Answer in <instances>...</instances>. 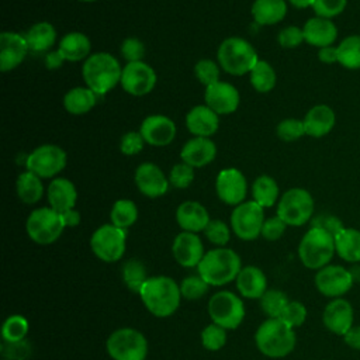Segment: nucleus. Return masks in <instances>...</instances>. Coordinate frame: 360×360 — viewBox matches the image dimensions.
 Listing matches in <instances>:
<instances>
[{
    "mask_svg": "<svg viewBox=\"0 0 360 360\" xmlns=\"http://www.w3.org/2000/svg\"><path fill=\"white\" fill-rule=\"evenodd\" d=\"M145 308L158 318L173 315L180 307V285L167 276L149 277L139 291Z\"/></svg>",
    "mask_w": 360,
    "mask_h": 360,
    "instance_id": "1",
    "label": "nucleus"
},
{
    "mask_svg": "<svg viewBox=\"0 0 360 360\" xmlns=\"http://www.w3.org/2000/svg\"><path fill=\"white\" fill-rule=\"evenodd\" d=\"M122 66L118 59L108 52H94L84 62L82 76L86 87L97 96H104L121 82Z\"/></svg>",
    "mask_w": 360,
    "mask_h": 360,
    "instance_id": "2",
    "label": "nucleus"
},
{
    "mask_svg": "<svg viewBox=\"0 0 360 360\" xmlns=\"http://www.w3.org/2000/svg\"><path fill=\"white\" fill-rule=\"evenodd\" d=\"M242 269L239 255L229 248H215L208 250L200 264L198 274L208 285L221 287L236 280Z\"/></svg>",
    "mask_w": 360,
    "mask_h": 360,
    "instance_id": "3",
    "label": "nucleus"
},
{
    "mask_svg": "<svg viewBox=\"0 0 360 360\" xmlns=\"http://www.w3.org/2000/svg\"><path fill=\"white\" fill-rule=\"evenodd\" d=\"M255 343L259 352L271 359L290 354L297 343L295 332L280 318H269L255 333Z\"/></svg>",
    "mask_w": 360,
    "mask_h": 360,
    "instance_id": "4",
    "label": "nucleus"
},
{
    "mask_svg": "<svg viewBox=\"0 0 360 360\" xmlns=\"http://www.w3.org/2000/svg\"><path fill=\"white\" fill-rule=\"evenodd\" d=\"M217 59L226 73L232 76H243L252 70L259 60L253 45L242 37L225 38L217 51Z\"/></svg>",
    "mask_w": 360,
    "mask_h": 360,
    "instance_id": "5",
    "label": "nucleus"
},
{
    "mask_svg": "<svg viewBox=\"0 0 360 360\" xmlns=\"http://www.w3.org/2000/svg\"><path fill=\"white\" fill-rule=\"evenodd\" d=\"M335 253V238L326 231L314 226L305 232L298 245V257L311 270L328 266Z\"/></svg>",
    "mask_w": 360,
    "mask_h": 360,
    "instance_id": "6",
    "label": "nucleus"
},
{
    "mask_svg": "<svg viewBox=\"0 0 360 360\" xmlns=\"http://www.w3.org/2000/svg\"><path fill=\"white\" fill-rule=\"evenodd\" d=\"M105 349L114 360H146L148 340L134 328H120L107 338Z\"/></svg>",
    "mask_w": 360,
    "mask_h": 360,
    "instance_id": "7",
    "label": "nucleus"
},
{
    "mask_svg": "<svg viewBox=\"0 0 360 360\" xmlns=\"http://www.w3.org/2000/svg\"><path fill=\"white\" fill-rule=\"evenodd\" d=\"M60 212L51 207H39L31 211L27 218L25 229L31 240L38 245H51L59 239L65 229Z\"/></svg>",
    "mask_w": 360,
    "mask_h": 360,
    "instance_id": "8",
    "label": "nucleus"
},
{
    "mask_svg": "<svg viewBox=\"0 0 360 360\" xmlns=\"http://www.w3.org/2000/svg\"><path fill=\"white\" fill-rule=\"evenodd\" d=\"M314 214V198L305 188L287 190L278 200L277 215L290 226L307 224Z\"/></svg>",
    "mask_w": 360,
    "mask_h": 360,
    "instance_id": "9",
    "label": "nucleus"
},
{
    "mask_svg": "<svg viewBox=\"0 0 360 360\" xmlns=\"http://www.w3.org/2000/svg\"><path fill=\"white\" fill-rule=\"evenodd\" d=\"M91 252L105 263L118 262L127 248V229H121L112 224L98 226L90 238Z\"/></svg>",
    "mask_w": 360,
    "mask_h": 360,
    "instance_id": "10",
    "label": "nucleus"
},
{
    "mask_svg": "<svg viewBox=\"0 0 360 360\" xmlns=\"http://www.w3.org/2000/svg\"><path fill=\"white\" fill-rule=\"evenodd\" d=\"M208 315L212 323L224 329H236L245 318L242 300L231 291H218L208 301Z\"/></svg>",
    "mask_w": 360,
    "mask_h": 360,
    "instance_id": "11",
    "label": "nucleus"
},
{
    "mask_svg": "<svg viewBox=\"0 0 360 360\" xmlns=\"http://www.w3.org/2000/svg\"><path fill=\"white\" fill-rule=\"evenodd\" d=\"M66 162V152L60 146L45 143L28 153L25 167L41 179H52L65 169Z\"/></svg>",
    "mask_w": 360,
    "mask_h": 360,
    "instance_id": "12",
    "label": "nucleus"
},
{
    "mask_svg": "<svg viewBox=\"0 0 360 360\" xmlns=\"http://www.w3.org/2000/svg\"><path fill=\"white\" fill-rule=\"evenodd\" d=\"M264 208L253 200L236 205L231 214V228L242 240H255L262 233Z\"/></svg>",
    "mask_w": 360,
    "mask_h": 360,
    "instance_id": "13",
    "label": "nucleus"
},
{
    "mask_svg": "<svg viewBox=\"0 0 360 360\" xmlns=\"http://www.w3.org/2000/svg\"><path fill=\"white\" fill-rule=\"evenodd\" d=\"M158 76L155 69L143 60L128 62L122 66L121 87L131 96L141 97L150 93L156 84Z\"/></svg>",
    "mask_w": 360,
    "mask_h": 360,
    "instance_id": "14",
    "label": "nucleus"
},
{
    "mask_svg": "<svg viewBox=\"0 0 360 360\" xmlns=\"http://www.w3.org/2000/svg\"><path fill=\"white\" fill-rule=\"evenodd\" d=\"M314 281L316 290L329 298H342L354 284L350 271L339 264H328L319 269Z\"/></svg>",
    "mask_w": 360,
    "mask_h": 360,
    "instance_id": "15",
    "label": "nucleus"
},
{
    "mask_svg": "<svg viewBox=\"0 0 360 360\" xmlns=\"http://www.w3.org/2000/svg\"><path fill=\"white\" fill-rule=\"evenodd\" d=\"M215 191L218 198L228 205H239L248 194V181L245 174L233 167L224 169L215 179Z\"/></svg>",
    "mask_w": 360,
    "mask_h": 360,
    "instance_id": "16",
    "label": "nucleus"
},
{
    "mask_svg": "<svg viewBox=\"0 0 360 360\" xmlns=\"http://www.w3.org/2000/svg\"><path fill=\"white\" fill-rule=\"evenodd\" d=\"M135 186L141 194L149 198H158L167 193L169 177L153 162H143L135 169Z\"/></svg>",
    "mask_w": 360,
    "mask_h": 360,
    "instance_id": "17",
    "label": "nucleus"
},
{
    "mask_svg": "<svg viewBox=\"0 0 360 360\" xmlns=\"http://www.w3.org/2000/svg\"><path fill=\"white\" fill-rule=\"evenodd\" d=\"M204 101L211 110H214L218 115L232 114L238 110L240 96L238 89L228 82H217L205 87Z\"/></svg>",
    "mask_w": 360,
    "mask_h": 360,
    "instance_id": "18",
    "label": "nucleus"
},
{
    "mask_svg": "<svg viewBox=\"0 0 360 360\" xmlns=\"http://www.w3.org/2000/svg\"><path fill=\"white\" fill-rule=\"evenodd\" d=\"M139 132L148 145L166 146L172 143L176 136V124L167 115L152 114L143 118Z\"/></svg>",
    "mask_w": 360,
    "mask_h": 360,
    "instance_id": "19",
    "label": "nucleus"
},
{
    "mask_svg": "<svg viewBox=\"0 0 360 360\" xmlns=\"http://www.w3.org/2000/svg\"><path fill=\"white\" fill-rule=\"evenodd\" d=\"M30 52L25 35L13 31H3L0 34V69L8 72L22 63Z\"/></svg>",
    "mask_w": 360,
    "mask_h": 360,
    "instance_id": "20",
    "label": "nucleus"
},
{
    "mask_svg": "<svg viewBox=\"0 0 360 360\" xmlns=\"http://www.w3.org/2000/svg\"><path fill=\"white\" fill-rule=\"evenodd\" d=\"M172 253L174 260L183 267H197L205 255L201 238L197 233L186 231L176 235Z\"/></svg>",
    "mask_w": 360,
    "mask_h": 360,
    "instance_id": "21",
    "label": "nucleus"
},
{
    "mask_svg": "<svg viewBox=\"0 0 360 360\" xmlns=\"http://www.w3.org/2000/svg\"><path fill=\"white\" fill-rule=\"evenodd\" d=\"M353 307L345 298H333L329 304H326L322 314L323 326L329 332L339 336H343L353 326Z\"/></svg>",
    "mask_w": 360,
    "mask_h": 360,
    "instance_id": "22",
    "label": "nucleus"
},
{
    "mask_svg": "<svg viewBox=\"0 0 360 360\" xmlns=\"http://www.w3.org/2000/svg\"><path fill=\"white\" fill-rule=\"evenodd\" d=\"M217 156V145L211 138L194 136L188 139L180 152V158L191 167H202L210 165Z\"/></svg>",
    "mask_w": 360,
    "mask_h": 360,
    "instance_id": "23",
    "label": "nucleus"
},
{
    "mask_svg": "<svg viewBox=\"0 0 360 360\" xmlns=\"http://www.w3.org/2000/svg\"><path fill=\"white\" fill-rule=\"evenodd\" d=\"M186 127L194 136L211 138L218 131V114L205 104L194 105L186 115Z\"/></svg>",
    "mask_w": 360,
    "mask_h": 360,
    "instance_id": "24",
    "label": "nucleus"
},
{
    "mask_svg": "<svg viewBox=\"0 0 360 360\" xmlns=\"http://www.w3.org/2000/svg\"><path fill=\"white\" fill-rule=\"evenodd\" d=\"M210 221L207 208L198 201H184L176 210V222L186 232H204Z\"/></svg>",
    "mask_w": 360,
    "mask_h": 360,
    "instance_id": "25",
    "label": "nucleus"
},
{
    "mask_svg": "<svg viewBox=\"0 0 360 360\" xmlns=\"http://www.w3.org/2000/svg\"><path fill=\"white\" fill-rule=\"evenodd\" d=\"M46 197L51 208L58 212H65L75 208L77 190L70 180L65 177H55L46 188Z\"/></svg>",
    "mask_w": 360,
    "mask_h": 360,
    "instance_id": "26",
    "label": "nucleus"
},
{
    "mask_svg": "<svg viewBox=\"0 0 360 360\" xmlns=\"http://www.w3.org/2000/svg\"><path fill=\"white\" fill-rule=\"evenodd\" d=\"M302 30L305 42L318 48L329 46L338 38V28L332 22V20L318 15L309 18L302 27Z\"/></svg>",
    "mask_w": 360,
    "mask_h": 360,
    "instance_id": "27",
    "label": "nucleus"
},
{
    "mask_svg": "<svg viewBox=\"0 0 360 360\" xmlns=\"http://www.w3.org/2000/svg\"><path fill=\"white\" fill-rule=\"evenodd\" d=\"M236 288L242 297L257 300L267 291V278L259 267L246 266L240 269L236 277Z\"/></svg>",
    "mask_w": 360,
    "mask_h": 360,
    "instance_id": "28",
    "label": "nucleus"
},
{
    "mask_svg": "<svg viewBox=\"0 0 360 360\" xmlns=\"http://www.w3.org/2000/svg\"><path fill=\"white\" fill-rule=\"evenodd\" d=\"M302 121L307 135L321 138L332 131V128L335 127L336 117L329 105L316 104L305 114Z\"/></svg>",
    "mask_w": 360,
    "mask_h": 360,
    "instance_id": "29",
    "label": "nucleus"
},
{
    "mask_svg": "<svg viewBox=\"0 0 360 360\" xmlns=\"http://www.w3.org/2000/svg\"><path fill=\"white\" fill-rule=\"evenodd\" d=\"M58 49L68 62L86 60L91 53L90 38L83 32H68L58 44Z\"/></svg>",
    "mask_w": 360,
    "mask_h": 360,
    "instance_id": "30",
    "label": "nucleus"
},
{
    "mask_svg": "<svg viewBox=\"0 0 360 360\" xmlns=\"http://www.w3.org/2000/svg\"><path fill=\"white\" fill-rule=\"evenodd\" d=\"M56 35L55 27L48 21H41L31 25L25 34L30 52L48 53L52 51L56 42Z\"/></svg>",
    "mask_w": 360,
    "mask_h": 360,
    "instance_id": "31",
    "label": "nucleus"
},
{
    "mask_svg": "<svg viewBox=\"0 0 360 360\" xmlns=\"http://www.w3.org/2000/svg\"><path fill=\"white\" fill-rule=\"evenodd\" d=\"M287 14L285 0H255L252 17L259 25H273L280 22Z\"/></svg>",
    "mask_w": 360,
    "mask_h": 360,
    "instance_id": "32",
    "label": "nucleus"
},
{
    "mask_svg": "<svg viewBox=\"0 0 360 360\" xmlns=\"http://www.w3.org/2000/svg\"><path fill=\"white\" fill-rule=\"evenodd\" d=\"M335 249L340 259L349 263H360V231L343 228L335 236Z\"/></svg>",
    "mask_w": 360,
    "mask_h": 360,
    "instance_id": "33",
    "label": "nucleus"
},
{
    "mask_svg": "<svg viewBox=\"0 0 360 360\" xmlns=\"http://www.w3.org/2000/svg\"><path fill=\"white\" fill-rule=\"evenodd\" d=\"M97 94L89 87H73L63 96V108L73 115H82L93 110Z\"/></svg>",
    "mask_w": 360,
    "mask_h": 360,
    "instance_id": "34",
    "label": "nucleus"
},
{
    "mask_svg": "<svg viewBox=\"0 0 360 360\" xmlns=\"http://www.w3.org/2000/svg\"><path fill=\"white\" fill-rule=\"evenodd\" d=\"M15 191L24 204H35L44 195L42 179L35 173L25 170L18 174L15 180Z\"/></svg>",
    "mask_w": 360,
    "mask_h": 360,
    "instance_id": "35",
    "label": "nucleus"
},
{
    "mask_svg": "<svg viewBox=\"0 0 360 360\" xmlns=\"http://www.w3.org/2000/svg\"><path fill=\"white\" fill-rule=\"evenodd\" d=\"M278 193L280 190L277 181L267 174L259 176L252 184L253 201L263 208L273 207L278 200Z\"/></svg>",
    "mask_w": 360,
    "mask_h": 360,
    "instance_id": "36",
    "label": "nucleus"
},
{
    "mask_svg": "<svg viewBox=\"0 0 360 360\" xmlns=\"http://www.w3.org/2000/svg\"><path fill=\"white\" fill-rule=\"evenodd\" d=\"M249 80L256 91L267 93L274 89L277 77L273 66L267 60L259 59L249 72Z\"/></svg>",
    "mask_w": 360,
    "mask_h": 360,
    "instance_id": "37",
    "label": "nucleus"
},
{
    "mask_svg": "<svg viewBox=\"0 0 360 360\" xmlns=\"http://www.w3.org/2000/svg\"><path fill=\"white\" fill-rule=\"evenodd\" d=\"M110 219L111 224L121 228L128 229L132 226L138 219V207L132 200L121 198L117 200L112 204V208L110 211Z\"/></svg>",
    "mask_w": 360,
    "mask_h": 360,
    "instance_id": "38",
    "label": "nucleus"
},
{
    "mask_svg": "<svg viewBox=\"0 0 360 360\" xmlns=\"http://www.w3.org/2000/svg\"><path fill=\"white\" fill-rule=\"evenodd\" d=\"M148 278L149 277L146 274V267L142 262L136 259H129L122 264V281L129 291L139 294Z\"/></svg>",
    "mask_w": 360,
    "mask_h": 360,
    "instance_id": "39",
    "label": "nucleus"
},
{
    "mask_svg": "<svg viewBox=\"0 0 360 360\" xmlns=\"http://www.w3.org/2000/svg\"><path fill=\"white\" fill-rule=\"evenodd\" d=\"M339 63L346 69H360V35L346 37L338 45Z\"/></svg>",
    "mask_w": 360,
    "mask_h": 360,
    "instance_id": "40",
    "label": "nucleus"
},
{
    "mask_svg": "<svg viewBox=\"0 0 360 360\" xmlns=\"http://www.w3.org/2000/svg\"><path fill=\"white\" fill-rule=\"evenodd\" d=\"M27 333L28 321L22 315H10L1 326V336L8 345L22 342Z\"/></svg>",
    "mask_w": 360,
    "mask_h": 360,
    "instance_id": "41",
    "label": "nucleus"
},
{
    "mask_svg": "<svg viewBox=\"0 0 360 360\" xmlns=\"http://www.w3.org/2000/svg\"><path fill=\"white\" fill-rule=\"evenodd\" d=\"M288 302V297L281 290L276 288L267 290L260 298V307L269 318H278Z\"/></svg>",
    "mask_w": 360,
    "mask_h": 360,
    "instance_id": "42",
    "label": "nucleus"
},
{
    "mask_svg": "<svg viewBox=\"0 0 360 360\" xmlns=\"http://www.w3.org/2000/svg\"><path fill=\"white\" fill-rule=\"evenodd\" d=\"M201 343L210 352L222 349L226 343V329L217 323L207 325L201 332Z\"/></svg>",
    "mask_w": 360,
    "mask_h": 360,
    "instance_id": "43",
    "label": "nucleus"
},
{
    "mask_svg": "<svg viewBox=\"0 0 360 360\" xmlns=\"http://www.w3.org/2000/svg\"><path fill=\"white\" fill-rule=\"evenodd\" d=\"M194 75L198 79V82L205 87L210 84H214L219 82V75H221L219 63L208 58L200 59L194 66Z\"/></svg>",
    "mask_w": 360,
    "mask_h": 360,
    "instance_id": "44",
    "label": "nucleus"
},
{
    "mask_svg": "<svg viewBox=\"0 0 360 360\" xmlns=\"http://www.w3.org/2000/svg\"><path fill=\"white\" fill-rule=\"evenodd\" d=\"M276 132H277V136L284 142H292L307 135L304 121L297 118H285L280 121L276 128Z\"/></svg>",
    "mask_w": 360,
    "mask_h": 360,
    "instance_id": "45",
    "label": "nucleus"
},
{
    "mask_svg": "<svg viewBox=\"0 0 360 360\" xmlns=\"http://www.w3.org/2000/svg\"><path fill=\"white\" fill-rule=\"evenodd\" d=\"M205 238L215 246L224 248L231 238L229 226L221 219H211L204 229Z\"/></svg>",
    "mask_w": 360,
    "mask_h": 360,
    "instance_id": "46",
    "label": "nucleus"
},
{
    "mask_svg": "<svg viewBox=\"0 0 360 360\" xmlns=\"http://www.w3.org/2000/svg\"><path fill=\"white\" fill-rule=\"evenodd\" d=\"M208 288H210V285L202 280V277L200 274L188 276V277L183 278V281L180 283L181 297H184L187 300H198V298L204 297L208 292Z\"/></svg>",
    "mask_w": 360,
    "mask_h": 360,
    "instance_id": "47",
    "label": "nucleus"
},
{
    "mask_svg": "<svg viewBox=\"0 0 360 360\" xmlns=\"http://www.w3.org/2000/svg\"><path fill=\"white\" fill-rule=\"evenodd\" d=\"M193 180H194V167L184 163L183 160L180 163H176L169 173V181L176 188H187Z\"/></svg>",
    "mask_w": 360,
    "mask_h": 360,
    "instance_id": "48",
    "label": "nucleus"
},
{
    "mask_svg": "<svg viewBox=\"0 0 360 360\" xmlns=\"http://www.w3.org/2000/svg\"><path fill=\"white\" fill-rule=\"evenodd\" d=\"M278 318L294 329L297 326H301L305 322L307 308L300 301H290Z\"/></svg>",
    "mask_w": 360,
    "mask_h": 360,
    "instance_id": "49",
    "label": "nucleus"
},
{
    "mask_svg": "<svg viewBox=\"0 0 360 360\" xmlns=\"http://www.w3.org/2000/svg\"><path fill=\"white\" fill-rule=\"evenodd\" d=\"M347 0H314V11L318 17L333 18L346 8Z\"/></svg>",
    "mask_w": 360,
    "mask_h": 360,
    "instance_id": "50",
    "label": "nucleus"
},
{
    "mask_svg": "<svg viewBox=\"0 0 360 360\" xmlns=\"http://www.w3.org/2000/svg\"><path fill=\"white\" fill-rule=\"evenodd\" d=\"M121 55L127 60V63L143 60L145 45L141 39H138L135 37H128L121 44Z\"/></svg>",
    "mask_w": 360,
    "mask_h": 360,
    "instance_id": "51",
    "label": "nucleus"
},
{
    "mask_svg": "<svg viewBox=\"0 0 360 360\" xmlns=\"http://www.w3.org/2000/svg\"><path fill=\"white\" fill-rule=\"evenodd\" d=\"M145 143L146 142L139 131H129L121 136L120 150L127 156H134L143 149Z\"/></svg>",
    "mask_w": 360,
    "mask_h": 360,
    "instance_id": "52",
    "label": "nucleus"
},
{
    "mask_svg": "<svg viewBox=\"0 0 360 360\" xmlns=\"http://www.w3.org/2000/svg\"><path fill=\"white\" fill-rule=\"evenodd\" d=\"M287 226L288 225L278 215L270 217V218L264 219L260 236H263L266 240H270V242L277 240L284 235Z\"/></svg>",
    "mask_w": 360,
    "mask_h": 360,
    "instance_id": "53",
    "label": "nucleus"
},
{
    "mask_svg": "<svg viewBox=\"0 0 360 360\" xmlns=\"http://www.w3.org/2000/svg\"><path fill=\"white\" fill-rule=\"evenodd\" d=\"M305 41L304 30L297 25H288L283 28L277 35V42L283 48H295Z\"/></svg>",
    "mask_w": 360,
    "mask_h": 360,
    "instance_id": "54",
    "label": "nucleus"
},
{
    "mask_svg": "<svg viewBox=\"0 0 360 360\" xmlns=\"http://www.w3.org/2000/svg\"><path fill=\"white\" fill-rule=\"evenodd\" d=\"M311 226L323 229V231H326L328 233H330L333 238L345 228L343 224H342V221H340L338 217L330 215V214H321V215H316L315 218L311 219Z\"/></svg>",
    "mask_w": 360,
    "mask_h": 360,
    "instance_id": "55",
    "label": "nucleus"
},
{
    "mask_svg": "<svg viewBox=\"0 0 360 360\" xmlns=\"http://www.w3.org/2000/svg\"><path fill=\"white\" fill-rule=\"evenodd\" d=\"M343 342L354 350H360V325H353L345 335Z\"/></svg>",
    "mask_w": 360,
    "mask_h": 360,
    "instance_id": "56",
    "label": "nucleus"
},
{
    "mask_svg": "<svg viewBox=\"0 0 360 360\" xmlns=\"http://www.w3.org/2000/svg\"><path fill=\"white\" fill-rule=\"evenodd\" d=\"M318 58L321 62L326 63V65H330V63H335V62H339V53H338V46H323V48H319L318 51Z\"/></svg>",
    "mask_w": 360,
    "mask_h": 360,
    "instance_id": "57",
    "label": "nucleus"
},
{
    "mask_svg": "<svg viewBox=\"0 0 360 360\" xmlns=\"http://www.w3.org/2000/svg\"><path fill=\"white\" fill-rule=\"evenodd\" d=\"M63 62H65V58L62 56L58 48L45 53V66L48 69H58L63 65Z\"/></svg>",
    "mask_w": 360,
    "mask_h": 360,
    "instance_id": "58",
    "label": "nucleus"
},
{
    "mask_svg": "<svg viewBox=\"0 0 360 360\" xmlns=\"http://www.w3.org/2000/svg\"><path fill=\"white\" fill-rule=\"evenodd\" d=\"M60 215H62V221H63L65 226H68V228H73L80 224V212L75 208L60 212Z\"/></svg>",
    "mask_w": 360,
    "mask_h": 360,
    "instance_id": "59",
    "label": "nucleus"
},
{
    "mask_svg": "<svg viewBox=\"0 0 360 360\" xmlns=\"http://www.w3.org/2000/svg\"><path fill=\"white\" fill-rule=\"evenodd\" d=\"M295 8H308L314 6V0H288Z\"/></svg>",
    "mask_w": 360,
    "mask_h": 360,
    "instance_id": "60",
    "label": "nucleus"
},
{
    "mask_svg": "<svg viewBox=\"0 0 360 360\" xmlns=\"http://www.w3.org/2000/svg\"><path fill=\"white\" fill-rule=\"evenodd\" d=\"M79 1H83V3H93V1H97V0H79Z\"/></svg>",
    "mask_w": 360,
    "mask_h": 360,
    "instance_id": "61",
    "label": "nucleus"
}]
</instances>
